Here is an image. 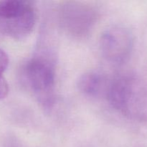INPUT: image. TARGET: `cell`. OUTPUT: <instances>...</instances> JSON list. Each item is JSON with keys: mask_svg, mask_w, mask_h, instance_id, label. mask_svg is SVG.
I'll use <instances>...</instances> for the list:
<instances>
[{"mask_svg": "<svg viewBox=\"0 0 147 147\" xmlns=\"http://www.w3.org/2000/svg\"><path fill=\"white\" fill-rule=\"evenodd\" d=\"M24 83L44 107L54 104L55 90V64L52 56L40 53L27 60L22 68Z\"/></svg>", "mask_w": 147, "mask_h": 147, "instance_id": "cell-1", "label": "cell"}, {"mask_svg": "<svg viewBox=\"0 0 147 147\" xmlns=\"http://www.w3.org/2000/svg\"><path fill=\"white\" fill-rule=\"evenodd\" d=\"M36 21L37 12L32 1H0V30L7 35L22 40L32 32Z\"/></svg>", "mask_w": 147, "mask_h": 147, "instance_id": "cell-2", "label": "cell"}, {"mask_svg": "<svg viewBox=\"0 0 147 147\" xmlns=\"http://www.w3.org/2000/svg\"><path fill=\"white\" fill-rule=\"evenodd\" d=\"M98 18V11L92 4L78 1H66L59 8L62 28L75 38L88 35Z\"/></svg>", "mask_w": 147, "mask_h": 147, "instance_id": "cell-3", "label": "cell"}, {"mask_svg": "<svg viewBox=\"0 0 147 147\" xmlns=\"http://www.w3.org/2000/svg\"><path fill=\"white\" fill-rule=\"evenodd\" d=\"M134 39L129 30L122 27H113L102 34L100 49L107 61L114 64H123L131 55Z\"/></svg>", "mask_w": 147, "mask_h": 147, "instance_id": "cell-4", "label": "cell"}, {"mask_svg": "<svg viewBox=\"0 0 147 147\" xmlns=\"http://www.w3.org/2000/svg\"><path fill=\"white\" fill-rule=\"evenodd\" d=\"M108 79L101 73L89 71L84 73L78 80V88L83 94L90 97L104 96Z\"/></svg>", "mask_w": 147, "mask_h": 147, "instance_id": "cell-5", "label": "cell"}, {"mask_svg": "<svg viewBox=\"0 0 147 147\" xmlns=\"http://www.w3.org/2000/svg\"><path fill=\"white\" fill-rule=\"evenodd\" d=\"M8 65V55L4 50L0 49V100L5 98L9 93V85L4 76Z\"/></svg>", "mask_w": 147, "mask_h": 147, "instance_id": "cell-6", "label": "cell"}]
</instances>
